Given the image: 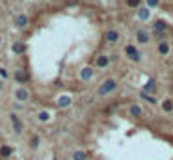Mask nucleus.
<instances>
[{
  "label": "nucleus",
  "mask_w": 173,
  "mask_h": 160,
  "mask_svg": "<svg viewBox=\"0 0 173 160\" xmlns=\"http://www.w3.org/2000/svg\"><path fill=\"white\" fill-rule=\"evenodd\" d=\"M95 65L99 67V69H104V67H108V65H110V56H106V54L97 56V61H95Z\"/></svg>",
  "instance_id": "6e6552de"
},
{
  "label": "nucleus",
  "mask_w": 173,
  "mask_h": 160,
  "mask_svg": "<svg viewBox=\"0 0 173 160\" xmlns=\"http://www.w3.org/2000/svg\"><path fill=\"white\" fill-rule=\"evenodd\" d=\"M125 54H127V58H129L130 61H134V63H138V61L141 60V52L134 47V45H127V47H125Z\"/></svg>",
  "instance_id": "f03ea898"
},
{
  "label": "nucleus",
  "mask_w": 173,
  "mask_h": 160,
  "mask_svg": "<svg viewBox=\"0 0 173 160\" xmlns=\"http://www.w3.org/2000/svg\"><path fill=\"white\" fill-rule=\"evenodd\" d=\"M13 22H15L17 28H24V26L28 24V17H26V15H15Z\"/></svg>",
  "instance_id": "1a4fd4ad"
},
{
  "label": "nucleus",
  "mask_w": 173,
  "mask_h": 160,
  "mask_svg": "<svg viewBox=\"0 0 173 160\" xmlns=\"http://www.w3.org/2000/svg\"><path fill=\"white\" fill-rule=\"evenodd\" d=\"M153 28H155V32H166L167 30V24H166L164 20H155Z\"/></svg>",
  "instance_id": "2eb2a0df"
},
{
  "label": "nucleus",
  "mask_w": 173,
  "mask_h": 160,
  "mask_svg": "<svg viewBox=\"0 0 173 160\" xmlns=\"http://www.w3.org/2000/svg\"><path fill=\"white\" fill-rule=\"evenodd\" d=\"M91 76H93V69H91V67H84L82 73H80V78L82 80H89Z\"/></svg>",
  "instance_id": "f3484780"
},
{
  "label": "nucleus",
  "mask_w": 173,
  "mask_h": 160,
  "mask_svg": "<svg viewBox=\"0 0 173 160\" xmlns=\"http://www.w3.org/2000/svg\"><path fill=\"white\" fill-rule=\"evenodd\" d=\"M162 110H164L166 113L173 112V101H171V99H164V101H162Z\"/></svg>",
  "instance_id": "dca6fc26"
},
{
  "label": "nucleus",
  "mask_w": 173,
  "mask_h": 160,
  "mask_svg": "<svg viewBox=\"0 0 173 160\" xmlns=\"http://www.w3.org/2000/svg\"><path fill=\"white\" fill-rule=\"evenodd\" d=\"M15 99H17L19 102H26V101L30 99V91H28L26 87H19V89H15Z\"/></svg>",
  "instance_id": "7ed1b4c3"
},
{
  "label": "nucleus",
  "mask_w": 173,
  "mask_h": 160,
  "mask_svg": "<svg viewBox=\"0 0 173 160\" xmlns=\"http://www.w3.org/2000/svg\"><path fill=\"white\" fill-rule=\"evenodd\" d=\"M0 86H2V82H0Z\"/></svg>",
  "instance_id": "bb28decb"
},
{
  "label": "nucleus",
  "mask_w": 173,
  "mask_h": 160,
  "mask_svg": "<svg viewBox=\"0 0 173 160\" xmlns=\"http://www.w3.org/2000/svg\"><path fill=\"white\" fill-rule=\"evenodd\" d=\"M149 39H151L149 32H145V30H138V32H136V41H138V43L147 45V43H149Z\"/></svg>",
  "instance_id": "423d86ee"
},
{
  "label": "nucleus",
  "mask_w": 173,
  "mask_h": 160,
  "mask_svg": "<svg viewBox=\"0 0 173 160\" xmlns=\"http://www.w3.org/2000/svg\"><path fill=\"white\" fill-rule=\"evenodd\" d=\"M169 50H171L169 43H167V41H160V45H158V52H160L162 56H166V54H169Z\"/></svg>",
  "instance_id": "9b49d317"
},
{
  "label": "nucleus",
  "mask_w": 173,
  "mask_h": 160,
  "mask_svg": "<svg viewBox=\"0 0 173 160\" xmlns=\"http://www.w3.org/2000/svg\"><path fill=\"white\" fill-rule=\"evenodd\" d=\"M158 4H160V0H147V8H149V9L151 8H156Z\"/></svg>",
  "instance_id": "5701e85b"
},
{
  "label": "nucleus",
  "mask_w": 173,
  "mask_h": 160,
  "mask_svg": "<svg viewBox=\"0 0 173 160\" xmlns=\"http://www.w3.org/2000/svg\"><path fill=\"white\" fill-rule=\"evenodd\" d=\"M115 87H117V82L114 80V78H106L103 84H101V87H99V97H106V95H110L112 91H115Z\"/></svg>",
  "instance_id": "f257e3e1"
},
{
  "label": "nucleus",
  "mask_w": 173,
  "mask_h": 160,
  "mask_svg": "<svg viewBox=\"0 0 173 160\" xmlns=\"http://www.w3.org/2000/svg\"><path fill=\"white\" fill-rule=\"evenodd\" d=\"M37 145H39V138H37V136H34V138H32V147L36 149Z\"/></svg>",
  "instance_id": "393cba45"
},
{
  "label": "nucleus",
  "mask_w": 173,
  "mask_h": 160,
  "mask_svg": "<svg viewBox=\"0 0 173 160\" xmlns=\"http://www.w3.org/2000/svg\"><path fill=\"white\" fill-rule=\"evenodd\" d=\"M13 52L15 54H24V52H26V47H24V45L22 43H13Z\"/></svg>",
  "instance_id": "a211bd4d"
},
{
  "label": "nucleus",
  "mask_w": 173,
  "mask_h": 160,
  "mask_svg": "<svg viewBox=\"0 0 173 160\" xmlns=\"http://www.w3.org/2000/svg\"><path fill=\"white\" fill-rule=\"evenodd\" d=\"M141 91H145V93H149V95H153L155 91H156V80L155 78H149L145 82V86H143V89Z\"/></svg>",
  "instance_id": "39448f33"
},
{
  "label": "nucleus",
  "mask_w": 173,
  "mask_h": 160,
  "mask_svg": "<svg viewBox=\"0 0 173 160\" xmlns=\"http://www.w3.org/2000/svg\"><path fill=\"white\" fill-rule=\"evenodd\" d=\"M69 104H71V97H69V95L60 97V101H58V106H60V108H65V106H69Z\"/></svg>",
  "instance_id": "aec40b11"
},
{
  "label": "nucleus",
  "mask_w": 173,
  "mask_h": 160,
  "mask_svg": "<svg viewBox=\"0 0 173 160\" xmlns=\"http://www.w3.org/2000/svg\"><path fill=\"white\" fill-rule=\"evenodd\" d=\"M73 160H88V153H84V151H75V153H73Z\"/></svg>",
  "instance_id": "412c9836"
},
{
  "label": "nucleus",
  "mask_w": 173,
  "mask_h": 160,
  "mask_svg": "<svg viewBox=\"0 0 173 160\" xmlns=\"http://www.w3.org/2000/svg\"><path fill=\"white\" fill-rule=\"evenodd\" d=\"M140 97L143 101H147L149 104H156V97L155 95H149V93H145V91H140Z\"/></svg>",
  "instance_id": "ddd939ff"
},
{
  "label": "nucleus",
  "mask_w": 173,
  "mask_h": 160,
  "mask_svg": "<svg viewBox=\"0 0 173 160\" xmlns=\"http://www.w3.org/2000/svg\"><path fill=\"white\" fill-rule=\"evenodd\" d=\"M104 41H106V43H112V45L117 43V41H119V32H117V30H108V32L104 34Z\"/></svg>",
  "instance_id": "0eeeda50"
},
{
  "label": "nucleus",
  "mask_w": 173,
  "mask_h": 160,
  "mask_svg": "<svg viewBox=\"0 0 173 160\" xmlns=\"http://www.w3.org/2000/svg\"><path fill=\"white\" fill-rule=\"evenodd\" d=\"M0 43H2V37H0Z\"/></svg>",
  "instance_id": "a878e982"
},
{
  "label": "nucleus",
  "mask_w": 173,
  "mask_h": 160,
  "mask_svg": "<svg viewBox=\"0 0 173 160\" xmlns=\"http://www.w3.org/2000/svg\"><path fill=\"white\" fill-rule=\"evenodd\" d=\"M141 113H143V108H141L140 104H132V106H130V116H134V117H141Z\"/></svg>",
  "instance_id": "f8f14e48"
},
{
  "label": "nucleus",
  "mask_w": 173,
  "mask_h": 160,
  "mask_svg": "<svg viewBox=\"0 0 173 160\" xmlns=\"http://www.w3.org/2000/svg\"><path fill=\"white\" fill-rule=\"evenodd\" d=\"M39 121H48V112H41L39 113Z\"/></svg>",
  "instance_id": "b1692460"
},
{
  "label": "nucleus",
  "mask_w": 173,
  "mask_h": 160,
  "mask_svg": "<svg viewBox=\"0 0 173 160\" xmlns=\"http://www.w3.org/2000/svg\"><path fill=\"white\" fill-rule=\"evenodd\" d=\"M11 153H13V149L9 145H2V147H0V156L8 158V156H11Z\"/></svg>",
  "instance_id": "6ab92c4d"
},
{
  "label": "nucleus",
  "mask_w": 173,
  "mask_h": 160,
  "mask_svg": "<svg viewBox=\"0 0 173 160\" xmlns=\"http://www.w3.org/2000/svg\"><path fill=\"white\" fill-rule=\"evenodd\" d=\"M138 17L141 19V20H147L151 17V9L149 8H140V11H138Z\"/></svg>",
  "instance_id": "4468645a"
},
{
  "label": "nucleus",
  "mask_w": 173,
  "mask_h": 160,
  "mask_svg": "<svg viewBox=\"0 0 173 160\" xmlns=\"http://www.w3.org/2000/svg\"><path fill=\"white\" fill-rule=\"evenodd\" d=\"M9 121H11V125H13V130H15L17 134H22V121L19 119V116L11 113V116H9Z\"/></svg>",
  "instance_id": "20e7f679"
},
{
  "label": "nucleus",
  "mask_w": 173,
  "mask_h": 160,
  "mask_svg": "<svg viewBox=\"0 0 173 160\" xmlns=\"http://www.w3.org/2000/svg\"><path fill=\"white\" fill-rule=\"evenodd\" d=\"M127 6L129 8H140L141 6V0H127Z\"/></svg>",
  "instance_id": "4be33fe9"
},
{
  "label": "nucleus",
  "mask_w": 173,
  "mask_h": 160,
  "mask_svg": "<svg viewBox=\"0 0 173 160\" xmlns=\"http://www.w3.org/2000/svg\"><path fill=\"white\" fill-rule=\"evenodd\" d=\"M15 80H17V82H21V84H26V82L30 80V75H28L26 71H24V69H21V71H17V73H15Z\"/></svg>",
  "instance_id": "9d476101"
}]
</instances>
